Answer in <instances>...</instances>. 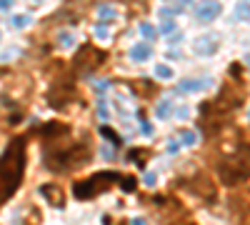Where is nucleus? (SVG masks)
<instances>
[{"instance_id": "obj_8", "label": "nucleus", "mask_w": 250, "mask_h": 225, "mask_svg": "<svg viewBox=\"0 0 250 225\" xmlns=\"http://www.w3.org/2000/svg\"><path fill=\"white\" fill-rule=\"evenodd\" d=\"M218 13H220V5L210 3V5H205V8L198 10V18H200V20H210V18H215Z\"/></svg>"}, {"instance_id": "obj_7", "label": "nucleus", "mask_w": 250, "mask_h": 225, "mask_svg": "<svg viewBox=\"0 0 250 225\" xmlns=\"http://www.w3.org/2000/svg\"><path fill=\"white\" fill-rule=\"evenodd\" d=\"M40 193L48 198L50 205H60V208H62V190H60V188H55V185H45Z\"/></svg>"}, {"instance_id": "obj_9", "label": "nucleus", "mask_w": 250, "mask_h": 225, "mask_svg": "<svg viewBox=\"0 0 250 225\" xmlns=\"http://www.w3.org/2000/svg\"><path fill=\"white\" fill-rule=\"evenodd\" d=\"M130 58H133V60H148V58H150V48H148V45H135V48L130 50Z\"/></svg>"}, {"instance_id": "obj_4", "label": "nucleus", "mask_w": 250, "mask_h": 225, "mask_svg": "<svg viewBox=\"0 0 250 225\" xmlns=\"http://www.w3.org/2000/svg\"><path fill=\"white\" fill-rule=\"evenodd\" d=\"M218 175H220L223 185H238L240 180L248 178V163H245V158L243 160H235V158L220 160L218 163Z\"/></svg>"}, {"instance_id": "obj_11", "label": "nucleus", "mask_w": 250, "mask_h": 225, "mask_svg": "<svg viewBox=\"0 0 250 225\" xmlns=\"http://www.w3.org/2000/svg\"><path fill=\"white\" fill-rule=\"evenodd\" d=\"M13 23H15L18 28H25V25H28V15H15Z\"/></svg>"}, {"instance_id": "obj_12", "label": "nucleus", "mask_w": 250, "mask_h": 225, "mask_svg": "<svg viewBox=\"0 0 250 225\" xmlns=\"http://www.w3.org/2000/svg\"><path fill=\"white\" fill-rule=\"evenodd\" d=\"M103 135H108V138H110V140L115 143V145H120V138H118V135H115L113 130H108V128H103Z\"/></svg>"}, {"instance_id": "obj_1", "label": "nucleus", "mask_w": 250, "mask_h": 225, "mask_svg": "<svg viewBox=\"0 0 250 225\" xmlns=\"http://www.w3.org/2000/svg\"><path fill=\"white\" fill-rule=\"evenodd\" d=\"M88 160H90L88 143L60 140V138L45 140V168L50 173H70L75 168H83Z\"/></svg>"}, {"instance_id": "obj_5", "label": "nucleus", "mask_w": 250, "mask_h": 225, "mask_svg": "<svg viewBox=\"0 0 250 225\" xmlns=\"http://www.w3.org/2000/svg\"><path fill=\"white\" fill-rule=\"evenodd\" d=\"M73 98H75V85L70 83V80H62V83L58 80V83L50 88V95H48L53 108H65Z\"/></svg>"}, {"instance_id": "obj_10", "label": "nucleus", "mask_w": 250, "mask_h": 225, "mask_svg": "<svg viewBox=\"0 0 250 225\" xmlns=\"http://www.w3.org/2000/svg\"><path fill=\"white\" fill-rule=\"evenodd\" d=\"M155 73H158V78H173V70H170L168 65H158Z\"/></svg>"}, {"instance_id": "obj_6", "label": "nucleus", "mask_w": 250, "mask_h": 225, "mask_svg": "<svg viewBox=\"0 0 250 225\" xmlns=\"http://www.w3.org/2000/svg\"><path fill=\"white\" fill-rule=\"evenodd\" d=\"M103 60H105V55H103L100 50H95L93 45H85L75 58V68L78 70H93L103 63Z\"/></svg>"}, {"instance_id": "obj_3", "label": "nucleus", "mask_w": 250, "mask_h": 225, "mask_svg": "<svg viewBox=\"0 0 250 225\" xmlns=\"http://www.w3.org/2000/svg\"><path fill=\"white\" fill-rule=\"evenodd\" d=\"M113 180H120V173L105 170V173L90 175L88 180H83V183H78V185H75V195L78 198H93V195H98L103 190H108L113 185Z\"/></svg>"}, {"instance_id": "obj_2", "label": "nucleus", "mask_w": 250, "mask_h": 225, "mask_svg": "<svg viewBox=\"0 0 250 225\" xmlns=\"http://www.w3.org/2000/svg\"><path fill=\"white\" fill-rule=\"evenodd\" d=\"M25 170V140L15 138L0 158V203H5L20 185Z\"/></svg>"}]
</instances>
